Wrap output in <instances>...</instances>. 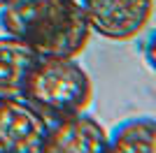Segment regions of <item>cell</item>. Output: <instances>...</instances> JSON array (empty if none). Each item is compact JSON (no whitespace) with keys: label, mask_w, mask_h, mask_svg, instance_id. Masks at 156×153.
<instances>
[{"label":"cell","mask_w":156,"mask_h":153,"mask_svg":"<svg viewBox=\"0 0 156 153\" xmlns=\"http://www.w3.org/2000/svg\"><path fill=\"white\" fill-rule=\"evenodd\" d=\"M40 56L12 35L0 37V100L23 97L30 70L37 65Z\"/></svg>","instance_id":"cell-6"},{"label":"cell","mask_w":156,"mask_h":153,"mask_svg":"<svg viewBox=\"0 0 156 153\" xmlns=\"http://www.w3.org/2000/svg\"><path fill=\"white\" fill-rule=\"evenodd\" d=\"M23 100L51 123L86 111L93 100V81L75 58H40L28 74Z\"/></svg>","instance_id":"cell-2"},{"label":"cell","mask_w":156,"mask_h":153,"mask_svg":"<svg viewBox=\"0 0 156 153\" xmlns=\"http://www.w3.org/2000/svg\"><path fill=\"white\" fill-rule=\"evenodd\" d=\"M107 153H156V118L135 116L107 134Z\"/></svg>","instance_id":"cell-7"},{"label":"cell","mask_w":156,"mask_h":153,"mask_svg":"<svg viewBox=\"0 0 156 153\" xmlns=\"http://www.w3.org/2000/svg\"><path fill=\"white\" fill-rule=\"evenodd\" d=\"M49 121L23 97L0 100V153H40Z\"/></svg>","instance_id":"cell-4"},{"label":"cell","mask_w":156,"mask_h":153,"mask_svg":"<svg viewBox=\"0 0 156 153\" xmlns=\"http://www.w3.org/2000/svg\"><path fill=\"white\" fill-rule=\"evenodd\" d=\"M5 2H7V0H0V7H2V5H5Z\"/></svg>","instance_id":"cell-9"},{"label":"cell","mask_w":156,"mask_h":153,"mask_svg":"<svg viewBox=\"0 0 156 153\" xmlns=\"http://www.w3.org/2000/svg\"><path fill=\"white\" fill-rule=\"evenodd\" d=\"M0 25L40 58H77L91 37L79 0H7Z\"/></svg>","instance_id":"cell-1"},{"label":"cell","mask_w":156,"mask_h":153,"mask_svg":"<svg viewBox=\"0 0 156 153\" xmlns=\"http://www.w3.org/2000/svg\"><path fill=\"white\" fill-rule=\"evenodd\" d=\"M144 60H147V65L156 72V30L149 35L147 44H144Z\"/></svg>","instance_id":"cell-8"},{"label":"cell","mask_w":156,"mask_h":153,"mask_svg":"<svg viewBox=\"0 0 156 153\" xmlns=\"http://www.w3.org/2000/svg\"><path fill=\"white\" fill-rule=\"evenodd\" d=\"M91 32L112 42H128L147 28L154 0H79Z\"/></svg>","instance_id":"cell-3"},{"label":"cell","mask_w":156,"mask_h":153,"mask_svg":"<svg viewBox=\"0 0 156 153\" xmlns=\"http://www.w3.org/2000/svg\"><path fill=\"white\" fill-rule=\"evenodd\" d=\"M107 134L96 116L79 111L49 123L40 153H107Z\"/></svg>","instance_id":"cell-5"}]
</instances>
